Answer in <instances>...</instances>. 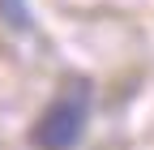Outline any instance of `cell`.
Listing matches in <instances>:
<instances>
[{
    "label": "cell",
    "mask_w": 154,
    "mask_h": 150,
    "mask_svg": "<svg viewBox=\"0 0 154 150\" xmlns=\"http://www.w3.org/2000/svg\"><path fill=\"white\" fill-rule=\"evenodd\" d=\"M90 116V82H69L64 95H56V103L43 111V120L34 129V146L38 150H69L77 146Z\"/></svg>",
    "instance_id": "6da1fadb"
}]
</instances>
